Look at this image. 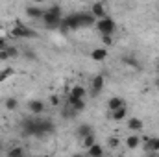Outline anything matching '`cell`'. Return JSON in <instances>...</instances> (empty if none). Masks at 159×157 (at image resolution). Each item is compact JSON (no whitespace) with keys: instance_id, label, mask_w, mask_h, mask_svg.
<instances>
[{"instance_id":"14","label":"cell","mask_w":159,"mask_h":157,"mask_svg":"<svg viewBox=\"0 0 159 157\" xmlns=\"http://www.w3.org/2000/svg\"><path fill=\"white\" fill-rule=\"evenodd\" d=\"M91 133H94V129H93V126L91 124H80L78 128H76V135L80 137V141L81 139H85L87 135H91Z\"/></svg>"},{"instance_id":"6","label":"cell","mask_w":159,"mask_h":157,"mask_svg":"<svg viewBox=\"0 0 159 157\" xmlns=\"http://www.w3.org/2000/svg\"><path fill=\"white\" fill-rule=\"evenodd\" d=\"M28 109H30L32 117H41V115L44 113L46 105H44L43 100H30V102H28Z\"/></svg>"},{"instance_id":"10","label":"cell","mask_w":159,"mask_h":157,"mask_svg":"<svg viewBox=\"0 0 159 157\" xmlns=\"http://www.w3.org/2000/svg\"><path fill=\"white\" fill-rule=\"evenodd\" d=\"M124 105H126V102H124V98H120V96H113V98L107 100V109H109V113L117 111V109L124 107Z\"/></svg>"},{"instance_id":"2","label":"cell","mask_w":159,"mask_h":157,"mask_svg":"<svg viewBox=\"0 0 159 157\" xmlns=\"http://www.w3.org/2000/svg\"><path fill=\"white\" fill-rule=\"evenodd\" d=\"M43 20H44V24L50 30L59 28L61 26V20H63V9H61V6H50L48 9H44Z\"/></svg>"},{"instance_id":"19","label":"cell","mask_w":159,"mask_h":157,"mask_svg":"<svg viewBox=\"0 0 159 157\" xmlns=\"http://www.w3.org/2000/svg\"><path fill=\"white\" fill-rule=\"evenodd\" d=\"M100 155H104V148H102L98 142L87 150V157H100Z\"/></svg>"},{"instance_id":"23","label":"cell","mask_w":159,"mask_h":157,"mask_svg":"<svg viewBox=\"0 0 159 157\" xmlns=\"http://www.w3.org/2000/svg\"><path fill=\"white\" fill-rule=\"evenodd\" d=\"M13 74H15V70H13L11 67H6V69H2V70H0V83H4L6 79H9Z\"/></svg>"},{"instance_id":"3","label":"cell","mask_w":159,"mask_h":157,"mask_svg":"<svg viewBox=\"0 0 159 157\" xmlns=\"http://www.w3.org/2000/svg\"><path fill=\"white\" fill-rule=\"evenodd\" d=\"M11 35L17 37V39H34V37H37V32L32 30V28L26 26V24L17 22V24L11 28Z\"/></svg>"},{"instance_id":"13","label":"cell","mask_w":159,"mask_h":157,"mask_svg":"<svg viewBox=\"0 0 159 157\" xmlns=\"http://www.w3.org/2000/svg\"><path fill=\"white\" fill-rule=\"evenodd\" d=\"M139 144H141L139 133H131V135H128V137H126V148H129V150H137V148H139Z\"/></svg>"},{"instance_id":"31","label":"cell","mask_w":159,"mask_h":157,"mask_svg":"<svg viewBox=\"0 0 159 157\" xmlns=\"http://www.w3.org/2000/svg\"><path fill=\"white\" fill-rule=\"evenodd\" d=\"M6 46H7V43H6V39H4L2 35H0V50H4Z\"/></svg>"},{"instance_id":"34","label":"cell","mask_w":159,"mask_h":157,"mask_svg":"<svg viewBox=\"0 0 159 157\" xmlns=\"http://www.w3.org/2000/svg\"><path fill=\"white\" fill-rule=\"evenodd\" d=\"M146 157H157V154H146Z\"/></svg>"},{"instance_id":"27","label":"cell","mask_w":159,"mask_h":157,"mask_svg":"<svg viewBox=\"0 0 159 157\" xmlns=\"http://www.w3.org/2000/svg\"><path fill=\"white\" fill-rule=\"evenodd\" d=\"M48 102H50V105H52V107H57L61 100H59V96H57V94H52V96L48 98Z\"/></svg>"},{"instance_id":"36","label":"cell","mask_w":159,"mask_h":157,"mask_svg":"<svg viewBox=\"0 0 159 157\" xmlns=\"http://www.w3.org/2000/svg\"><path fill=\"white\" fill-rule=\"evenodd\" d=\"M157 72H159V63H157Z\"/></svg>"},{"instance_id":"38","label":"cell","mask_w":159,"mask_h":157,"mask_svg":"<svg viewBox=\"0 0 159 157\" xmlns=\"http://www.w3.org/2000/svg\"><path fill=\"white\" fill-rule=\"evenodd\" d=\"M100 157H106V155H100Z\"/></svg>"},{"instance_id":"29","label":"cell","mask_w":159,"mask_h":157,"mask_svg":"<svg viewBox=\"0 0 159 157\" xmlns=\"http://www.w3.org/2000/svg\"><path fill=\"white\" fill-rule=\"evenodd\" d=\"M24 57H26L28 61H34V59H35V54H34L32 50H26V52H24Z\"/></svg>"},{"instance_id":"5","label":"cell","mask_w":159,"mask_h":157,"mask_svg":"<svg viewBox=\"0 0 159 157\" xmlns=\"http://www.w3.org/2000/svg\"><path fill=\"white\" fill-rule=\"evenodd\" d=\"M78 15V22H80V28H91L96 24V19L91 11H80L76 13Z\"/></svg>"},{"instance_id":"12","label":"cell","mask_w":159,"mask_h":157,"mask_svg":"<svg viewBox=\"0 0 159 157\" xmlns=\"http://www.w3.org/2000/svg\"><path fill=\"white\" fill-rule=\"evenodd\" d=\"M85 94H87V91H85V87L80 85V83L72 85V87H70V92H69V96H72V98H80V100H83Z\"/></svg>"},{"instance_id":"30","label":"cell","mask_w":159,"mask_h":157,"mask_svg":"<svg viewBox=\"0 0 159 157\" xmlns=\"http://www.w3.org/2000/svg\"><path fill=\"white\" fill-rule=\"evenodd\" d=\"M7 59H9V56H7L6 48H4V50H0V61H7Z\"/></svg>"},{"instance_id":"15","label":"cell","mask_w":159,"mask_h":157,"mask_svg":"<svg viewBox=\"0 0 159 157\" xmlns=\"http://www.w3.org/2000/svg\"><path fill=\"white\" fill-rule=\"evenodd\" d=\"M144 150H146L148 154H159V137L148 139L146 144H144Z\"/></svg>"},{"instance_id":"37","label":"cell","mask_w":159,"mask_h":157,"mask_svg":"<svg viewBox=\"0 0 159 157\" xmlns=\"http://www.w3.org/2000/svg\"><path fill=\"white\" fill-rule=\"evenodd\" d=\"M0 157H4V155H2V154H0Z\"/></svg>"},{"instance_id":"32","label":"cell","mask_w":159,"mask_h":157,"mask_svg":"<svg viewBox=\"0 0 159 157\" xmlns=\"http://www.w3.org/2000/svg\"><path fill=\"white\" fill-rule=\"evenodd\" d=\"M154 83H156V89H159V76L156 78V81H154Z\"/></svg>"},{"instance_id":"11","label":"cell","mask_w":159,"mask_h":157,"mask_svg":"<svg viewBox=\"0 0 159 157\" xmlns=\"http://www.w3.org/2000/svg\"><path fill=\"white\" fill-rule=\"evenodd\" d=\"M143 128H144V122L141 120V118H128V129L129 131H133V133H139V131H143Z\"/></svg>"},{"instance_id":"17","label":"cell","mask_w":159,"mask_h":157,"mask_svg":"<svg viewBox=\"0 0 159 157\" xmlns=\"http://www.w3.org/2000/svg\"><path fill=\"white\" fill-rule=\"evenodd\" d=\"M26 15H28L30 19H43L44 9H41L39 6H28V7H26Z\"/></svg>"},{"instance_id":"20","label":"cell","mask_w":159,"mask_h":157,"mask_svg":"<svg viewBox=\"0 0 159 157\" xmlns=\"http://www.w3.org/2000/svg\"><path fill=\"white\" fill-rule=\"evenodd\" d=\"M24 155H26L24 148H20V146H13L6 152V157H24Z\"/></svg>"},{"instance_id":"21","label":"cell","mask_w":159,"mask_h":157,"mask_svg":"<svg viewBox=\"0 0 159 157\" xmlns=\"http://www.w3.org/2000/svg\"><path fill=\"white\" fill-rule=\"evenodd\" d=\"M96 144V135L94 133H91V135H87L85 139H81V146L85 148V150H89L91 146H94Z\"/></svg>"},{"instance_id":"24","label":"cell","mask_w":159,"mask_h":157,"mask_svg":"<svg viewBox=\"0 0 159 157\" xmlns=\"http://www.w3.org/2000/svg\"><path fill=\"white\" fill-rule=\"evenodd\" d=\"M122 63H124V65H128V67L139 69V61H137L135 57H131V56H126V57H122Z\"/></svg>"},{"instance_id":"26","label":"cell","mask_w":159,"mask_h":157,"mask_svg":"<svg viewBox=\"0 0 159 157\" xmlns=\"http://www.w3.org/2000/svg\"><path fill=\"white\" fill-rule=\"evenodd\" d=\"M119 144H120V141L117 139V137H109V139H107V146H109L111 150H115V148H119Z\"/></svg>"},{"instance_id":"25","label":"cell","mask_w":159,"mask_h":157,"mask_svg":"<svg viewBox=\"0 0 159 157\" xmlns=\"http://www.w3.org/2000/svg\"><path fill=\"white\" fill-rule=\"evenodd\" d=\"M6 52H7L9 59H13V57H19V56H20V52H19L13 44H7V46H6Z\"/></svg>"},{"instance_id":"18","label":"cell","mask_w":159,"mask_h":157,"mask_svg":"<svg viewBox=\"0 0 159 157\" xmlns=\"http://www.w3.org/2000/svg\"><path fill=\"white\" fill-rule=\"evenodd\" d=\"M124 118H128V107H126V105L111 113V120H115V122H122Z\"/></svg>"},{"instance_id":"7","label":"cell","mask_w":159,"mask_h":157,"mask_svg":"<svg viewBox=\"0 0 159 157\" xmlns=\"http://www.w3.org/2000/svg\"><path fill=\"white\" fill-rule=\"evenodd\" d=\"M104 85H106V78L102 74L94 76V78L91 79V91H93V94H100L104 91Z\"/></svg>"},{"instance_id":"1","label":"cell","mask_w":159,"mask_h":157,"mask_svg":"<svg viewBox=\"0 0 159 157\" xmlns=\"http://www.w3.org/2000/svg\"><path fill=\"white\" fill-rule=\"evenodd\" d=\"M22 131H24V135H30V137H46L56 131V126L48 118L30 117L22 120Z\"/></svg>"},{"instance_id":"4","label":"cell","mask_w":159,"mask_h":157,"mask_svg":"<svg viewBox=\"0 0 159 157\" xmlns=\"http://www.w3.org/2000/svg\"><path fill=\"white\" fill-rule=\"evenodd\" d=\"M96 30L100 32V35H113L117 32V22L111 19V17H106V19H100L96 20Z\"/></svg>"},{"instance_id":"16","label":"cell","mask_w":159,"mask_h":157,"mask_svg":"<svg viewBox=\"0 0 159 157\" xmlns=\"http://www.w3.org/2000/svg\"><path fill=\"white\" fill-rule=\"evenodd\" d=\"M91 57H93L94 61H106V59H107V48H104V46L94 48V50L91 52Z\"/></svg>"},{"instance_id":"8","label":"cell","mask_w":159,"mask_h":157,"mask_svg":"<svg viewBox=\"0 0 159 157\" xmlns=\"http://www.w3.org/2000/svg\"><path fill=\"white\" fill-rule=\"evenodd\" d=\"M91 13L94 15V19H96V20H100V19H106V17H107V13H106V6H104V4H100V2H96V4H93V6H91Z\"/></svg>"},{"instance_id":"28","label":"cell","mask_w":159,"mask_h":157,"mask_svg":"<svg viewBox=\"0 0 159 157\" xmlns=\"http://www.w3.org/2000/svg\"><path fill=\"white\" fill-rule=\"evenodd\" d=\"M102 43H104V48L106 46H111L115 41H113V35H102Z\"/></svg>"},{"instance_id":"35","label":"cell","mask_w":159,"mask_h":157,"mask_svg":"<svg viewBox=\"0 0 159 157\" xmlns=\"http://www.w3.org/2000/svg\"><path fill=\"white\" fill-rule=\"evenodd\" d=\"M35 157H46V155H35Z\"/></svg>"},{"instance_id":"9","label":"cell","mask_w":159,"mask_h":157,"mask_svg":"<svg viewBox=\"0 0 159 157\" xmlns=\"http://www.w3.org/2000/svg\"><path fill=\"white\" fill-rule=\"evenodd\" d=\"M67 105H69L74 113H81V111L85 109V100H80V98H72V96H69Z\"/></svg>"},{"instance_id":"22","label":"cell","mask_w":159,"mask_h":157,"mask_svg":"<svg viewBox=\"0 0 159 157\" xmlns=\"http://www.w3.org/2000/svg\"><path fill=\"white\" fill-rule=\"evenodd\" d=\"M4 105H6V109H7V111H15V109L19 107V100H17V98H13V96H9V98H6Z\"/></svg>"},{"instance_id":"33","label":"cell","mask_w":159,"mask_h":157,"mask_svg":"<svg viewBox=\"0 0 159 157\" xmlns=\"http://www.w3.org/2000/svg\"><path fill=\"white\" fill-rule=\"evenodd\" d=\"M70 157H87V155H83V154H74V155H70Z\"/></svg>"}]
</instances>
